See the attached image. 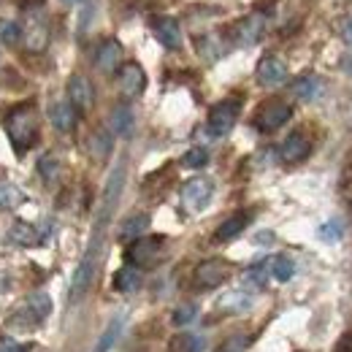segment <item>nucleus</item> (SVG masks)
Returning a JSON list of instances; mask_svg holds the SVG:
<instances>
[{"mask_svg": "<svg viewBox=\"0 0 352 352\" xmlns=\"http://www.w3.org/2000/svg\"><path fill=\"white\" fill-rule=\"evenodd\" d=\"M149 225H152L149 214H133V217H128V220L122 222L120 239H122V241H135V239H141V236L149 230Z\"/></svg>", "mask_w": 352, "mask_h": 352, "instance_id": "a211bd4d", "label": "nucleus"}, {"mask_svg": "<svg viewBox=\"0 0 352 352\" xmlns=\"http://www.w3.org/2000/svg\"><path fill=\"white\" fill-rule=\"evenodd\" d=\"M220 307L225 309V311H247V309L252 307V296L244 293V290H233V293H228V296L222 298Z\"/></svg>", "mask_w": 352, "mask_h": 352, "instance_id": "393cba45", "label": "nucleus"}, {"mask_svg": "<svg viewBox=\"0 0 352 352\" xmlns=\"http://www.w3.org/2000/svg\"><path fill=\"white\" fill-rule=\"evenodd\" d=\"M258 241H261V244H271V241H274V233H271V230H263V233L258 236Z\"/></svg>", "mask_w": 352, "mask_h": 352, "instance_id": "58836bf2", "label": "nucleus"}, {"mask_svg": "<svg viewBox=\"0 0 352 352\" xmlns=\"http://www.w3.org/2000/svg\"><path fill=\"white\" fill-rule=\"evenodd\" d=\"M263 30H265L263 16H261V14H250V16H244V19L233 28V38H236L241 46L258 44L261 36H263Z\"/></svg>", "mask_w": 352, "mask_h": 352, "instance_id": "9d476101", "label": "nucleus"}, {"mask_svg": "<svg viewBox=\"0 0 352 352\" xmlns=\"http://www.w3.org/2000/svg\"><path fill=\"white\" fill-rule=\"evenodd\" d=\"M309 152H311V144H309L307 135H301V133H290L282 141V146H279V157L285 163H301Z\"/></svg>", "mask_w": 352, "mask_h": 352, "instance_id": "f8f14e48", "label": "nucleus"}, {"mask_svg": "<svg viewBox=\"0 0 352 352\" xmlns=\"http://www.w3.org/2000/svg\"><path fill=\"white\" fill-rule=\"evenodd\" d=\"M68 100L79 111H87L89 106H92V85L85 76H71L68 79Z\"/></svg>", "mask_w": 352, "mask_h": 352, "instance_id": "2eb2a0df", "label": "nucleus"}, {"mask_svg": "<svg viewBox=\"0 0 352 352\" xmlns=\"http://www.w3.org/2000/svg\"><path fill=\"white\" fill-rule=\"evenodd\" d=\"M317 236H320V241H325V244H336V241L344 236V225L339 220L322 222V225L317 228Z\"/></svg>", "mask_w": 352, "mask_h": 352, "instance_id": "a878e982", "label": "nucleus"}, {"mask_svg": "<svg viewBox=\"0 0 352 352\" xmlns=\"http://www.w3.org/2000/svg\"><path fill=\"white\" fill-rule=\"evenodd\" d=\"M109 149H111V138H109L106 133H95V135H92V152H95L98 157H106Z\"/></svg>", "mask_w": 352, "mask_h": 352, "instance_id": "72a5a7b5", "label": "nucleus"}, {"mask_svg": "<svg viewBox=\"0 0 352 352\" xmlns=\"http://www.w3.org/2000/svg\"><path fill=\"white\" fill-rule=\"evenodd\" d=\"M239 111H241V103L239 100H220L212 111H209V133L214 135V138H222V135H228V133L233 131V125H236V120H239Z\"/></svg>", "mask_w": 352, "mask_h": 352, "instance_id": "20e7f679", "label": "nucleus"}, {"mask_svg": "<svg viewBox=\"0 0 352 352\" xmlns=\"http://www.w3.org/2000/svg\"><path fill=\"white\" fill-rule=\"evenodd\" d=\"M22 36L28 38V49H30V52H41V49H46L49 30H46V25L41 22V19H30V25H28V30H22Z\"/></svg>", "mask_w": 352, "mask_h": 352, "instance_id": "6ab92c4d", "label": "nucleus"}, {"mask_svg": "<svg viewBox=\"0 0 352 352\" xmlns=\"http://www.w3.org/2000/svg\"><path fill=\"white\" fill-rule=\"evenodd\" d=\"M176 352H201L204 350V339L201 336H182L176 339Z\"/></svg>", "mask_w": 352, "mask_h": 352, "instance_id": "473e14b6", "label": "nucleus"}, {"mask_svg": "<svg viewBox=\"0 0 352 352\" xmlns=\"http://www.w3.org/2000/svg\"><path fill=\"white\" fill-rule=\"evenodd\" d=\"M0 41L6 46H16L22 41V25L19 22H3L0 25Z\"/></svg>", "mask_w": 352, "mask_h": 352, "instance_id": "c85d7f7f", "label": "nucleus"}, {"mask_svg": "<svg viewBox=\"0 0 352 352\" xmlns=\"http://www.w3.org/2000/svg\"><path fill=\"white\" fill-rule=\"evenodd\" d=\"M244 344H247V339H244V336H236V339H230L220 352H241L244 350Z\"/></svg>", "mask_w": 352, "mask_h": 352, "instance_id": "c9c22d12", "label": "nucleus"}, {"mask_svg": "<svg viewBox=\"0 0 352 352\" xmlns=\"http://www.w3.org/2000/svg\"><path fill=\"white\" fill-rule=\"evenodd\" d=\"M195 317H198V307L195 304H182V307H176L171 320H174L176 328H184V325H192Z\"/></svg>", "mask_w": 352, "mask_h": 352, "instance_id": "7c9ffc66", "label": "nucleus"}, {"mask_svg": "<svg viewBox=\"0 0 352 352\" xmlns=\"http://www.w3.org/2000/svg\"><path fill=\"white\" fill-rule=\"evenodd\" d=\"M125 176H128V168H125V160H120L111 174L106 179V187H103V198H100V209H98V217H95V225H92V236H89V244L82 255V261L74 271V282H71V304L82 301V296L87 293V287L92 285V276H95V268H98V258H100V247H103V236H106V228L111 222V214L120 204V195H122V187H125Z\"/></svg>", "mask_w": 352, "mask_h": 352, "instance_id": "f257e3e1", "label": "nucleus"}, {"mask_svg": "<svg viewBox=\"0 0 352 352\" xmlns=\"http://www.w3.org/2000/svg\"><path fill=\"white\" fill-rule=\"evenodd\" d=\"M206 163H209V152H206L204 146H192V149H187L184 157H182V166H184V168H204Z\"/></svg>", "mask_w": 352, "mask_h": 352, "instance_id": "bb28decb", "label": "nucleus"}, {"mask_svg": "<svg viewBox=\"0 0 352 352\" xmlns=\"http://www.w3.org/2000/svg\"><path fill=\"white\" fill-rule=\"evenodd\" d=\"M49 120H52L54 131L60 133L74 131V125H76V109H74V103L71 100H54L52 109H49Z\"/></svg>", "mask_w": 352, "mask_h": 352, "instance_id": "4468645a", "label": "nucleus"}, {"mask_svg": "<svg viewBox=\"0 0 352 352\" xmlns=\"http://www.w3.org/2000/svg\"><path fill=\"white\" fill-rule=\"evenodd\" d=\"M109 125H111V133H117V135H131L133 131V111L131 106H117L114 111H111V117H109Z\"/></svg>", "mask_w": 352, "mask_h": 352, "instance_id": "412c9836", "label": "nucleus"}, {"mask_svg": "<svg viewBox=\"0 0 352 352\" xmlns=\"http://www.w3.org/2000/svg\"><path fill=\"white\" fill-rule=\"evenodd\" d=\"M122 328H125V314H114V317H111V322L106 325V331L100 333V339H98V344H95V350L92 352H109L111 350V347L120 342Z\"/></svg>", "mask_w": 352, "mask_h": 352, "instance_id": "dca6fc26", "label": "nucleus"}, {"mask_svg": "<svg viewBox=\"0 0 352 352\" xmlns=\"http://www.w3.org/2000/svg\"><path fill=\"white\" fill-rule=\"evenodd\" d=\"M258 82L263 87H279V85H285L287 82V65H285V60L276 57V54L263 57L258 63Z\"/></svg>", "mask_w": 352, "mask_h": 352, "instance_id": "0eeeda50", "label": "nucleus"}, {"mask_svg": "<svg viewBox=\"0 0 352 352\" xmlns=\"http://www.w3.org/2000/svg\"><path fill=\"white\" fill-rule=\"evenodd\" d=\"M152 30L157 36V41L166 49H179L182 46V30L174 16H155L152 19Z\"/></svg>", "mask_w": 352, "mask_h": 352, "instance_id": "9b49d317", "label": "nucleus"}, {"mask_svg": "<svg viewBox=\"0 0 352 352\" xmlns=\"http://www.w3.org/2000/svg\"><path fill=\"white\" fill-rule=\"evenodd\" d=\"M146 87V74H144V68L138 65V63H125L122 68H120V89H122V95L125 98H135V95H141Z\"/></svg>", "mask_w": 352, "mask_h": 352, "instance_id": "1a4fd4ad", "label": "nucleus"}, {"mask_svg": "<svg viewBox=\"0 0 352 352\" xmlns=\"http://www.w3.org/2000/svg\"><path fill=\"white\" fill-rule=\"evenodd\" d=\"M250 220H252V214H250V212H239V214L228 217V220L217 228L214 239H217V241H230V239H236L239 233H244V228L250 225Z\"/></svg>", "mask_w": 352, "mask_h": 352, "instance_id": "f3484780", "label": "nucleus"}, {"mask_svg": "<svg viewBox=\"0 0 352 352\" xmlns=\"http://www.w3.org/2000/svg\"><path fill=\"white\" fill-rule=\"evenodd\" d=\"M38 174L44 176L46 182H54V176L60 174V163H57L54 155H44V157L38 160Z\"/></svg>", "mask_w": 352, "mask_h": 352, "instance_id": "2f4dec72", "label": "nucleus"}, {"mask_svg": "<svg viewBox=\"0 0 352 352\" xmlns=\"http://www.w3.org/2000/svg\"><path fill=\"white\" fill-rule=\"evenodd\" d=\"M22 204V190L14 184H0V206L3 209H14Z\"/></svg>", "mask_w": 352, "mask_h": 352, "instance_id": "c756f323", "label": "nucleus"}, {"mask_svg": "<svg viewBox=\"0 0 352 352\" xmlns=\"http://www.w3.org/2000/svg\"><path fill=\"white\" fill-rule=\"evenodd\" d=\"M65 6H76V3H82V0H63Z\"/></svg>", "mask_w": 352, "mask_h": 352, "instance_id": "ea45409f", "label": "nucleus"}, {"mask_svg": "<svg viewBox=\"0 0 352 352\" xmlns=\"http://www.w3.org/2000/svg\"><path fill=\"white\" fill-rule=\"evenodd\" d=\"M228 274H230V268H228L225 261H206V263H201L195 268V285L206 287V290L220 287L222 282L228 279Z\"/></svg>", "mask_w": 352, "mask_h": 352, "instance_id": "6e6552de", "label": "nucleus"}, {"mask_svg": "<svg viewBox=\"0 0 352 352\" xmlns=\"http://www.w3.org/2000/svg\"><path fill=\"white\" fill-rule=\"evenodd\" d=\"M6 133L16 149H28L36 138V111L33 106H16L8 120H6Z\"/></svg>", "mask_w": 352, "mask_h": 352, "instance_id": "f03ea898", "label": "nucleus"}, {"mask_svg": "<svg viewBox=\"0 0 352 352\" xmlns=\"http://www.w3.org/2000/svg\"><path fill=\"white\" fill-rule=\"evenodd\" d=\"M268 274H271L276 282H290V279L296 276V263H293V258H287V255H276V258L268 263Z\"/></svg>", "mask_w": 352, "mask_h": 352, "instance_id": "b1692460", "label": "nucleus"}, {"mask_svg": "<svg viewBox=\"0 0 352 352\" xmlns=\"http://www.w3.org/2000/svg\"><path fill=\"white\" fill-rule=\"evenodd\" d=\"M342 38H344V44L352 46V19L344 22V28H342Z\"/></svg>", "mask_w": 352, "mask_h": 352, "instance_id": "4c0bfd02", "label": "nucleus"}, {"mask_svg": "<svg viewBox=\"0 0 352 352\" xmlns=\"http://www.w3.org/2000/svg\"><path fill=\"white\" fill-rule=\"evenodd\" d=\"M212 195H214V182L209 176H195V179L184 182V187H182V204L190 212H204L209 206Z\"/></svg>", "mask_w": 352, "mask_h": 352, "instance_id": "7ed1b4c3", "label": "nucleus"}, {"mask_svg": "<svg viewBox=\"0 0 352 352\" xmlns=\"http://www.w3.org/2000/svg\"><path fill=\"white\" fill-rule=\"evenodd\" d=\"M11 241L14 244H22V247H33V244H38L41 241V236H38V228L36 225H30V222H16L14 228H11Z\"/></svg>", "mask_w": 352, "mask_h": 352, "instance_id": "4be33fe9", "label": "nucleus"}, {"mask_svg": "<svg viewBox=\"0 0 352 352\" xmlns=\"http://www.w3.org/2000/svg\"><path fill=\"white\" fill-rule=\"evenodd\" d=\"M120 60H122V46L114 38H106L103 44L98 46V54H95V65L103 71V74H114L120 68Z\"/></svg>", "mask_w": 352, "mask_h": 352, "instance_id": "ddd939ff", "label": "nucleus"}, {"mask_svg": "<svg viewBox=\"0 0 352 352\" xmlns=\"http://www.w3.org/2000/svg\"><path fill=\"white\" fill-rule=\"evenodd\" d=\"M293 95L298 100H314L320 92H322V82L317 76H301L298 82H293Z\"/></svg>", "mask_w": 352, "mask_h": 352, "instance_id": "5701e85b", "label": "nucleus"}, {"mask_svg": "<svg viewBox=\"0 0 352 352\" xmlns=\"http://www.w3.org/2000/svg\"><path fill=\"white\" fill-rule=\"evenodd\" d=\"M163 250V239H155V236H141L135 239L131 247H128V258L133 265H149L157 261Z\"/></svg>", "mask_w": 352, "mask_h": 352, "instance_id": "423d86ee", "label": "nucleus"}, {"mask_svg": "<svg viewBox=\"0 0 352 352\" xmlns=\"http://www.w3.org/2000/svg\"><path fill=\"white\" fill-rule=\"evenodd\" d=\"M290 117H293V109H290L287 103H282V100H271V103H265L263 109L258 111L255 125H258L263 133H271V131H276V128H282Z\"/></svg>", "mask_w": 352, "mask_h": 352, "instance_id": "39448f33", "label": "nucleus"}, {"mask_svg": "<svg viewBox=\"0 0 352 352\" xmlns=\"http://www.w3.org/2000/svg\"><path fill=\"white\" fill-rule=\"evenodd\" d=\"M265 274H268L265 263L252 265V268L247 271V282H250V285H258V287H263V285H265Z\"/></svg>", "mask_w": 352, "mask_h": 352, "instance_id": "f704fd0d", "label": "nucleus"}, {"mask_svg": "<svg viewBox=\"0 0 352 352\" xmlns=\"http://www.w3.org/2000/svg\"><path fill=\"white\" fill-rule=\"evenodd\" d=\"M28 309H30L38 320H44V317H49V311H52V298H49L46 293H33V296L28 298Z\"/></svg>", "mask_w": 352, "mask_h": 352, "instance_id": "cd10ccee", "label": "nucleus"}, {"mask_svg": "<svg viewBox=\"0 0 352 352\" xmlns=\"http://www.w3.org/2000/svg\"><path fill=\"white\" fill-rule=\"evenodd\" d=\"M138 285H141V271L133 263L125 265V268H120V271L114 274V287H117L120 293H133V290H138Z\"/></svg>", "mask_w": 352, "mask_h": 352, "instance_id": "aec40b11", "label": "nucleus"}, {"mask_svg": "<svg viewBox=\"0 0 352 352\" xmlns=\"http://www.w3.org/2000/svg\"><path fill=\"white\" fill-rule=\"evenodd\" d=\"M0 352H28V350H25V344H19V342H11V339H8V342H3V344H0Z\"/></svg>", "mask_w": 352, "mask_h": 352, "instance_id": "e433bc0d", "label": "nucleus"}]
</instances>
